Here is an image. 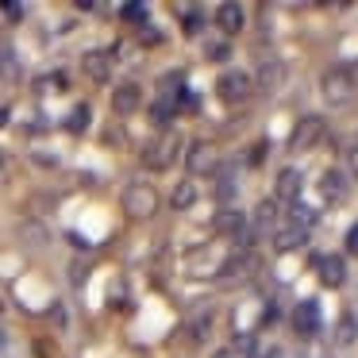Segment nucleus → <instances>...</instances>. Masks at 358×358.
<instances>
[{
  "instance_id": "obj_24",
  "label": "nucleus",
  "mask_w": 358,
  "mask_h": 358,
  "mask_svg": "<svg viewBox=\"0 0 358 358\" xmlns=\"http://www.w3.org/2000/svg\"><path fill=\"white\" fill-rule=\"evenodd\" d=\"M293 224H301V227H312V224H316V208H308V204L293 201Z\"/></svg>"
},
{
  "instance_id": "obj_28",
  "label": "nucleus",
  "mask_w": 358,
  "mask_h": 358,
  "mask_svg": "<svg viewBox=\"0 0 358 358\" xmlns=\"http://www.w3.org/2000/svg\"><path fill=\"white\" fill-rule=\"evenodd\" d=\"M266 155H270V139H258V143H255V150H250V166H262V162H266Z\"/></svg>"
},
{
  "instance_id": "obj_15",
  "label": "nucleus",
  "mask_w": 358,
  "mask_h": 358,
  "mask_svg": "<svg viewBox=\"0 0 358 358\" xmlns=\"http://www.w3.org/2000/svg\"><path fill=\"white\" fill-rule=\"evenodd\" d=\"M304 243H308V227H301V224H285L278 235H273V250H281V255L301 250Z\"/></svg>"
},
{
  "instance_id": "obj_33",
  "label": "nucleus",
  "mask_w": 358,
  "mask_h": 358,
  "mask_svg": "<svg viewBox=\"0 0 358 358\" xmlns=\"http://www.w3.org/2000/svg\"><path fill=\"white\" fill-rule=\"evenodd\" d=\"M262 358H281V350H278V347H273V350H270V355H262Z\"/></svg>"
},
{
  "instance_id": "obj_13",
  "label": "nucleus",
  "mask_w": 358,
  "mask_h": 358,
  "mask_svg": "<svg viewBox=\"0 0 358 358\" xmlns=\"http://www.w3.org/2000/svg\"><path fill=\"white\" fill-rule=\"evenodd\" d=\"M216 24H220V31H224V35H239L243 24H247V8L227 0V4H220V8H216Z\"/></svg>"
},
{
  "instance_id": "obj_12",
  "label": "nucleus",
  "mask_w": 358,
  "mask_h": 358,
  "mask_svg": "<svg viewBox=\"0 0 358 358\" xmlns=\"http://www.w3.org/2000/svg\"><path fill=\"white\" fill-rule=\"evenodd\" d=\"M320 196H324V204H343L347 201V173L327 170L324 178H320Z\"/></svg>"
},
{
  "instance_id": "obj_7",
  "label": "nucleus",
  "mask_w": 358,
  "mask_h": 358,
  "mask_svg": "<svg viewBox=\"0 0 358 358\" xmlns=\"http://www.w3.org/2000/svg\"><path fill=\"white\" fill-rule=\"evenodd\" d=\"M312 266H316V278L324 281L327 289H339L343 281H347V266H343V255H316V258H312Z\"/></svg>"
},
{
  "instance_id": "obj_9",
  "label": "nucleus",
  "mask_w": 358,
  "mask_h": 358,
  "mask_svg": "<svg viewBox=\"0 0 358 358\" xmlns=\"http://www.w3.org/2000/svg\"><path fill=\"white\" fill-rule=\"evenodd\" d=\"M293 331L301 335V339H312V335L320 331V304L316 301H301L293 308Z\"/></svg>"
},
{
  "instance_id": "obj_29",
  "label": "nucleus",
  "mask_w": 358,
  "mask_h": 358,
  "mask_svg": "<svg viewBox=\"0 0 358 358\" xmlns=\"http://www.w3.org/2000/svg\"><path fill=\"white\" fill-rule=\"evenodd\" d=\"M347 255H355V258H358V224H350V227H347Z\"/></svg>"
},
{
  "instance_id": "obj_35",
  "label": "nucleus",
  "mask_w": 358,
  "mask_h": 358,
  "mask_svg": "<svg viewBox=\"0 0 358 358\" xmlns=\"http://www.w3.org/2000/svg\"><path fill=\"white\" fill-rule=\"evenodd\" d=\"M0 170H4V155H0Z\"/></svg>"
},
{
  "instance_id": "obj_10",
  "label": "nucleus",
  "mask_w": 358,
  "mask_h": 358,
  "mask_svg": "<svg viewBox=\"0 0 358 358\" xmlns=\"http://www.w3.org/2000/svg\"><path fill=\"white\" fill-rule=\"evenodd\" d=\"M139 104H143V89L135 85V81H124V85L112 89V112L131 116V112H139Z\"/></svg>"
},
{
  "instance_id": "obj_4",
  "label": "nucleus",
  "mask_w": 358,
  "mask_h": 358,
  "mask_svg": "<svg viewBox=\"0 0 358 358\" xmlns=\"http://www.w3.org/2000/svg\"><path fill=\"white\" fill-rule=\"evenodd\" d=\"M250 89H255V81L243 70H227V73H220V81H216V93L224 104H243L250 96Z\"/></svg>"
},
{
  "instance_id": "obj_34",
  "label": "nucleus",
  "mask_w": 358,
  "mask_h": 358,
  "mask_svg": "<svg viewBox=\"0 0 358 358\" xmlns=\"http://www.w3.org/2000/svg\"><path fill=\"white\" fill-rule=\"evenodd\" d=\"M216 358H231V350H220V355Z\"/></svg>"
},
{
  "instance_id": "obj_3",
  "label": "nucleus",
  "mask_w": 358,
  "mask_h": 358,
  "mask_svg": "<svg viewBox=\"0 0 358 358\" xmlns=\"http://www.w3.org/2000/svg\"><path fill=\"white\" fill-rule=\"evenodd\" d=\"M124 212L131 220H150L158 212V193L155 185H143V181H131L124 189Z\"/></svg>"
},
{
  "instance_id": "obj_27",
  "label": "nucleus",
  "mask_w": 358,
  "mask_h": 358,
  "mask_svg": "<svg viewBox=\"0 0 358 358\" xmlns=\"http://www.w3.org/2000/svg\"><path fill=\"white\" fill-rule=\"evenodd\" d=\"M204 50H208L212 62H227V55H231V47H227V43H208Z\"/></svg>"
},
{
  "instance_id": "obj_14",
  "label": "nucleus",
  "mask_w": 358,
  "mask_h": 358,
  "mask_svg": "<svg viewBox=\"0 0 358 358\" xmlns=\"http://www.w3.org/2000/svg\"><path fill=\"white\" fill-rule=\"evenodd\" d=\"M301 189H304V173L293 170V166H285V170L278 173V185H273L278 201H301Z\"/></svg>"
},
{
  "instance_id": "obj_5",
  "label": "nucleus",
  "mask_w": 358,
  "mask_h": 358,
  "mask_svg": "<svg viewBox=\"0 0 358 358\" xmlns=\"http://www.w3.org/2000/svg\"><path fill=\"white\" fill-rule=\"evenodd\" d=\"M185 166L189 173H216L220 170V150L208 139H193L185 150Z\"/></svg>"
},
{
  "instance_id": "obj_19",
  "label": "nucleus",
  "mask_w": 358,
  "mask_h": 358,
  "mask_svg": "<svg viewBox=\"0 0 358 358\" xmlns=\"http://www.w3.org/2000/svg\"><path fill=\"white\" fill-rule=\"evenodd\" d=\"M250 220H255V231H266V227H273V224H278V201H262V204L255 208V216H250Z\"/></svg>"
},
{
  "instance_id": "obj_16",
  "label": "nucleus",
  "mask_w": 358,
  "mask_h": 358,
  "mask_svg": "<svg viewBox=\"0 0 358 358\" xmlns=\"http://www.w3.org/2000/svg\"><path fill=\"white\" fill-rule=\"evenodd\" d=\"M281 81H285V62H262V66H258V81H255V85L262 89V93H278Z\"/></svg>"
},
{
  "instance_id": "obj_23",
  "label": "nucleus",
  "mask_w": 358,
  "mask_h": 358,
  "mask_svg": "<svg viewBox=\"0 0 358 358\" xmlns=\"http://www.w3.org/2000/svg\"><path fill=\"white\" fill-rule=\"evenodd\" d=\"M66 89H70L66 73H47V78H39V93H66Z\"/></svg>"
},
{
  "instance_id": "obj_2",
  "label": "nucleus",
  "mask_w": 358,
  "mask_h": 358,
  "mask_svg": "<svg viewBox=\"0 0 358 358\" xmlns=\"http://www.w3.org/2000/svg\"><path fill=\"white\" fill-rule=\"evenodd\" d=\"M355 70H347V66H335V70H327L324 78H320V93H324L327 104H347L350 96H355Z\"/></svg>"
},
{
  "instance_id": "obj_22",
  "label": "nucleus",
  "mask_w": 358,
  "mask_h": 358,
  "mask_svg": "<svg viewBox=\"0 0 358 358\" xmlns=\"http://www.w3.org/2000/svg\"><path fill=\"white\" fill-rule=\"evenodd\" d=\"M173 116H178V104H170V101H155V104H150V120H155V124H170Z\"/></svg>"
},
{
  "instance_id": "obj_21",
  "label": "nucleus",
  "mask_w": 358,
  "mask_h": 358,
  "mask_svg": "<svg viewBox=\"0 0 358 358\" xmlns=\"http://www.w3.org/2000/svg\"><path fill=\"white\" fill-rule=\"evenodd\" d=\"M181 27H185V35H201L204 31V24H208V20H204V8H181Z\"/></svg>"
},
{
  "instance_id": "obj_17",
  "label": "nucleus",
  "mask_w": 358,
  "mask_h": 358,
  "mask_svg": "<svg viewBox=\"0 0 358 358\" xmlns=\"http://www.w3.org/2000/svg\"><path fill=\"white\" fill-rule=\"evenodd\" d=\"M181 96H185V78H181V73H166V78L158 81V101L181 104Z\"/></svg>"
},
{
  "instance_id": "obj_6",
  "label": "nucleus",
  "mask_w": 358,
  "mask_h": 358,
  "mask_svg": "<svg viewBox=\"0 0 358 358\" xmlns=\"http://www.w3.org/2000/svg\"><path fill=\"white\" fill-rule=\"evenodd\" d=\"M324 131H327L324 116H304V120H296L293 135H289V150H312L320 139H324Z\"/></svg>"
},
{
  "instance_id": "obj_32",
  "label": "nucleus",
  "mask_w": 358,
  "mask_h": 358,
  "mask_svg": "<svg viewBox=\"0 0 358 358\" xmlns=\"http://www.w3.org/2000/svg\"><path fill=\"white\" fill-rule=\"evenodd\" d=\"M8 124V108H0V127Z\"/></svg>"
},
{
  "instance_id": "obj_30",
  "label": "nucleus",
  "mask_w": 358,
  "mask_h": 358,
  "mask_svg": "<svg viewBox=\"0 0 358 358\" xmlns=\"http://www.w3.org/2000/svg\"><path fill=\"white\" fill-rule=\"evenodd\" d=\"M0 12L12 16V20H20V16H24V4H0Z\"/></svg>"
},
{
  "instance_id": "obj_25",
  "label": "nucleus",
  "mask_w": 358,
  "mask_h": 358,
  "mask_svg": "<svg viewBox=\"0 0 358 358\" xmlns=\"http://www.w3.org/2000/svg\"><path fill=\"white\" fill-rule=\"evenodd\" d=\"M120 16L127 20V24H147V4H124V8H120Z\"/></svg>"
},
{
  "instance_id": "obj_31",
  "label": "nucleus",
  "mask_w": 358,
  "mask_h": 358,
  "mask_svg": "<svg viewBox=\"0 0 358 358\" xmlns=\"http://www.w3.org/2000/svg\"><path fill=\"white\" fill-rule=\"evenodd\" d=\"M347 166H350V173H355V178H358V143H355V147L347 150Z\"/></svg>"
},
{
  "instance_id": "obj_1",
  "label": "nucleus",
  "mask_w": 358,
  "mask_h": 358,
  "mask_svg": "<svg viewBox=\"0 0 358 358\" xmlns=\"http://www.w3.org/2000/svg\"><path fill=\"white\" fill-rule=\"evenodd\" d=\"M181 135L173 131V127H166V131H158L155 139L143 143V166H150V170H170L173 162H178L181 155Z\"/></svg>"
},
{
  "instance_id": "obj_26",
  "label": "nucleus",
  "mask_w": 358,
  "mask_h": 358,
  "mask_svg": "<svg viewBox=\"0 0 358 358\" xmlns=\"http://www.w3.org/2000/svg\"><path fill=\"white\" fill-rule=\"evenodd\" d=\"M355 335H358V327H355V316H343V320H339V343L347 347V343H355Z\"/></svg>"
},
{
  "instance_id": "obj_8",
  "label": "nucleus",
  "mask_w": 358,
  "mask_h": 358,
  "mask_svg": "<svg viewBox=\"0 0 358 358\" xmlns=\"http://www.w3.org/2000/svg\"><path fill=\"white\" fill-rule=\"evenodd\" d=\"M81 70H85V78L96 81V85L112 81V50H85V55H81Z\"/></svg>"
},
{
  "instance_id": "obj_18",
  "label": "nucleus",
  "mask_w": 358,
  "mask_h": 358,
  "mask_svg": "<svg viewBox=\"0 0 358 358\" xmlns=\"http://www.w3.org/2000/svg\"><path fill=\"white\" fill-rule=\"evenodd\" d=\"M170 204H173L178 212L193 208V204H196V185H193V181H181V185H173V196H170Z\"/></svg>"
},
{
  "instance_id": "obj_11",
  "label": "nucleus",
  "mask_w": 358,
  "mask_h": 358,
  "mask_svg": "<svg viewBox=\"0 0 358 358\" xmlns=\"http://www.w3.org/2000/svg\"><path fill=\"white\" fill-rule=\"evenodd\" d=\"M216 235H224V239H243L247 235V216H243L239 208H220L216 212Z\"/></svg>"
},
{
  "instance_id": "obj_20",
  "label": "nucleus",
  "mask_w": 358,
  "mask_h": 358,
  "mask_svg": "<svg viewBox=\"0 0 358 358\" xmlns=\"http://www.w3.org/2000/svg\"><path fill=\"white\" fill-rule=\"evenodd\" d=\"M89 120H93V112H89V104H78V108L70 112V116H66V131L70 135H81L89 127Z\"/></svg>"
}]
</instances>
